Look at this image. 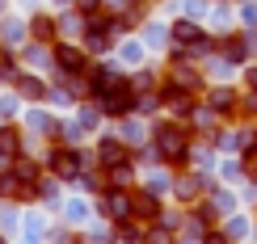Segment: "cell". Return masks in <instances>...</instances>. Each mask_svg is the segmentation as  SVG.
I'll use <instances>...</instances> for the list:
<instances>
[{
    "label": "cell",
    "mask_w": 257,
    "mask_h": 244,
    "mask_svg": "<svg viewBox=\"0 0 257 244\" xmlns=\"http://www.w3.org/2000/svg\"><path fill=\"white\" fill-rule=\"evenodd\" d=\"M21 76V72L13 68V63H9V59H0V80H17Z\"/></svg>",
    "instance_id": "cell-17"
},
{
    "label": "cell",
    "mask_w": 257,
    "mask_h": 244,
    "mask_svg": "<svg viewBox=\"0 0 257 244\" xmlns=\"http://www.w3.org/2000/svg\"><path fill=\"white\" fill-rule=\"evenodd\" d=\"M13 173L21 177V181H34V177H38V168H34V164H26V160H17V168H13Z\"/></svg>",
    "instance_id": "cell-14"
},
{
    "label": "cell",
    "mask_w": 257,
    "mask_h": 244,
    "mask_svg": "<svg viewBox=\"0 0 257 244\" xmlns=\"http://www.w3.org/2000/svg\"><path fill=\"white\" fill-rule=\"evenodd\" d=\"M51 173L59 181H80V156L76 152H55L51 156Z\"/></svg>",
    "instance_id": "cell-3"
},
{
    "label": "cell",
    "mask_w": 257,
    "mask_h": 244,
    "mask_svg": "<svg viewBox=\"0 0 257 244\" xmlns=\"http://www.w3.org/2000/svg\"><path fill=\"white\" fill-rule=\"evenodd\" d=\"M101 215H105V219H118V223H122V219L131 215V198H126V194H110V198L101 202Z\"/></svg>",
    "instance_id": "cell-6"
},
{
    "label": "cell",
    "mask_w": 257,
    "mask_h": 244,
    "mask_svg": "<svg viewBox=\"0 0 257 244\" xmlns=\"http://www.w3.org/2000/svg\"><path fill=\"white\" fill-rule=\"evenodd\" d=\"M244 173H257V143L244 152Z\"/></svg>",
    "instance_id": "cell-18"
},
{
    "label": "cell",
    "mask_w": 257,
    "mask_h": 244,
    "mask_svg": "<svg viewBox=\"0 0 257 244\" xmlns=\"http://www.w3.org/2000/svg\"><path fill=\"white\" fill-rule=\"evenodd\" d=\"M228 59H244V38H228Z\"/></svg>",
    "instance_id": "cell-15"
},
{
    "label": "cell",
    "mask_w": 257,
    "mask_h": 244,
    "mask_svg": "<svg viewBox=\"0 0 257 244\" xmlns=\"http://www.w3.org/2000/svg\"><path fill=\"white\" fill-rule=\"evenodd\" d=\"M177 194L181 198H194L198 194V181H194V177H190V181H177Z\"/></svg>",
    "instance_id": "cell-16"
},
{
    "label": "cell",
    "mask_w": 257,
    "mask_h": 244,
    "mask_svg": "<svg viewBox=\"0 0 257 244\" xmlns=\"http://www.w3.org/2000/svg\"><path fill=\"white\" fill-rule=\"evenodd\" d=\"M30 30H34V38H38V42H51V38H55V21H51L47 13H38L34 21H30Z\"/></svg>",
    "instance_id": "cell-10"
},
{
    "label": "cell",
    "mask_w": 257,
    "mask_h": 244,
    "mask_svg": "<svg viewBox=\"0 0 257 244\" xmlns=\"http://www.w3.org/2000/svg\"><path fill=\"white\" fill-rule=\"evenodd\" d=\"M156 143H160V156H169V160H186V131H181V126H160Z\"/></svg>",
    "instance_id": "cell-1"
},
{
    "label": "cell",
    "mask_w": 257,
    "mask_h": 244,
    "mask_svg": "<svg viewBox=\"0 0 257 244\" xmlns=\"http://www.w3.org/2000/svg\"><path fill=\"white\" fill-rule=\"evenodd\" d=\"M131 215H139V219H156V215H160L156 198H152V194H135V198H131Z\"/></svg>",
    "instance_id": "cell-8"
},
{
    "label": "cell",
    "mask_w": 257,
    "mask_h": 244,
    "mask_svg": "<svg viewBox=\"0 0 257 244\" xmlns=\"http://www.w3.org/2000/svg\"><path fill=\"white\" fill-rule=\"evenodd\" d=\"M249 84H253V89H257V68H253V72H249Z\"/></svg>",
    "instance_id": "cell-19"
},
{
    "label": "cell",
    "mask_w": 257,
    "mask_h": 244,
    "mask_svg": "<svg viewBox=\"0 0 257 244\" xmlns=\"http://www.w3.org/2000/svg\"><path fill=\"white\" fill-rule=\"evenodd\" d=\"M63 5H68V0H63Z\"/></svg>",
    "instance_id": "cell-20"
},
{
    "label": "cell",
    "mask_w": 257,
    "mask_h": 244,
    "mask_svg": "<svg viewBox=\"0 0 257 244\" xmlns=\"http://www.w3.org/2000/svg\"><path fill=\"white\" fill-rule=\"evenodd\" d=\"M84 47H89V51H105V47H110V30L93 26V30H89V38H84Z\"/></svg>",
    "instance_id": "cell-12"
},
{
    "label": "cell",
    "mask_w": 257,
    "mask_h": 244,
    "mask_svg": "<svg viewBox=\"0 0 257 244\" xmlns=\"http://www.w3.org/2000/svg\"><path fill=\"white\" fill-rule=\"evenodd\" d=\"M21 152V135H17V126H5L0 131V156H17Z\"/></svg>",
    "instance_id": "cell-9"
},
{
    "label": "cell",
    "mask_w": 257,
    "mask_h": 244,
    "mask_svg": "<svg viewBox=\"0 0 257 244\" xmlns=\"http://www.w3.org/2000/svg\"><path fill=\"white\" fill-rule=\"evenodd\" d=\"M17 89L26 93V97H42V84H38L34 76H17Z\"/></svg>",
    "instance_id": "cell-13"
},
{
    "label": "cell",
    "mask_w": 257,
    "mask_h": 244,
    "mask_svg": "<svg viewBox=\"0 0 257 244\" xmlns=\"http://www.w3.org/2000/svg\"><path fill=\"white\" fill-rule=\"evenodd\" d=\"M232 105H236V97H232L228 89H215V93H211V110H215V114H232Z\"/></svg>",
    "instance_id": "cell-11"
},
{
    "label": "cell",
    "mask_w": 257,
    "mask_h": 244,
    "mask_svg": "<svg viewBox=\"0 0 257 244\" xmlns=\"http://www.w3.org/2000/svg\"><path fill=\"white\" fill-rule=\"evenodd\" d=\"M55 59H59L63 72H80V68H84V51L72 47V42H59V47H55Z\"/></svg>",
    "instance_id": "cell-5"
},
{
    "label": "cell",
    "mask_w": 257,
    "mask_h": 244,
    "mask_svg": "<svg viewBox=\"0 0 257 244\" xmlns=\"http://www.w3.org/2000/svg\"><path fill=\"white\" fill-rule=\"evenodd\" d=\"M131 110H135V93H131V84H118V89L105 93V114L122 118V114H131Z\"/></svg>",
    "instance_id": "cell-2"
},
{
    "label": "cell",
    "mask_w": 257,
    "mask_h": 244,
    "mask_svg": "<svg viewBox=\"0 0 257 244\" xmlns=\"http://www.w3.org/2000/svg\"><path fill=\"white\" fill-rule=\"evenodd\" d=\"M173 38L181 42V47H190V51H202V47H207L202 30H198V26H190V21H177V26H173Z\"/></svg>",
    "instance_id": "cell-4"
},
{
    "label": "cell",
    "mask_w": 257,
    "mask_h": 244,
    "mask_svg": "<svg viewBox=\"0 0 257 244\" xmlns=\"http://www.w3.org/2000/svg\"><path fill=\"white\" fill-rule=\"evenodd\" d=\"M97 156H101V164L110 168V164H122V160H126V147H122L118 139H101V147H97Z\"/></svg>",
    "instance_id": "cell-7"
}]
</instances>
